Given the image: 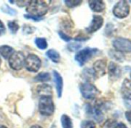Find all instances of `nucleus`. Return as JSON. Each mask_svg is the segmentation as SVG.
<instances>
[{
  "mask_svg": "<svg viewBox=\"0 0 131 128\" xmlns=\"http://www.w3.org/2000/svg\"><path fill=\"white\" fill-rule=\"evenodd\" d=\"M37 93L40 97H46L52 95V87L47 84H42L38 86Z\"/></svg>",
  "mask_w": 131,
  "mask_h": 128,
  "instance_id": "obj_16",
  "label": "nucleus"
},
{
  "mask_svg": "<svg viewBox=\"0 0 131 128\" xmlns=\"http://www.w3.org/2000/svg\"><path fill=\"white\" fill-rule=\"evenodd\" d=\"M13 52H14V49L9 46L3 45L0 46V54L6 59H9Z\"/></svg>",
  "mask_w": 131,
  "mask_h": 128,
  "instance_id": "obj_17",
  "label": "nucleus"
},
{
  "mask_svg": "<svg viewBox=\"0 0 131 128\" xmlns=\"http://www.w3.org/2000/svg\"><path fill=\"white\" fill-rule=\"evenodd\" d=\"M8 27L13 34H16V33L19 29V25L17 23L16 21H9L8 22Z\"/></svg>",
  "mask_w": 131,
  "mask_h": 128,
  "instance_id": "obj_23",
  "label": "nucleus"
},
{
  "mask_svg": "<svg viewBox=\"0 0 131 128\" xmlns=\"http://www.w3.org/2000/svg\"><path fill=\"white\" fill-rule=\"evenodd\" d=\"M30 128H42V127L40 126H38V125H34V126H32Z\"/></svg>",
  "mask_w": 131,
  "mask_h": 128,
  "instance_id": "obj_34",
  "label": "nucleus"
},
{
  "mask_svg": "<svg viewBox=\"0 0 131 128\" xmlns=\"http://www.w3.org/2000/svg\"><path fill=\"white\" fill-rule=\"evenodd\" d=\"M1 63H2V61H1V58H0V66H1Z\"/></svg>",
  "mask_w": 131,
  "mask_h": 128,
  "instance_id": "obj_36",
  "label": "nucleus"
},
{
  "mask_svg": "<svg viewBox=\"0 0 131 128\" xmlns=\"http://www.w3.org/2000/svg\"><path fill=\"white\" fill-rule=\"evenodd\" d=\"M103 24V18L100 16L94 15L93 16V19L89 25L88 27H86V30L88 33H93L96 31H98Z\"/></svg>",
  "mask_w": 131,
  "mask_h": 128,
  "instance_id": "obj_9",
  "label": "nucleus"
},
{
  "mask_svg": "<svg viewBox=\"0 0 131 128\" xmlns=\"http://www.w3.org/2000/svg\"><path fill=\"white\" fill-rule=\"evenodd\" d=\"M53 77H54V81L56 84V89L57 96L59 98L62 97V89H63V80L62 76L56 70L53 71Z\"/></svg>",
  "mask_w": 131,
  "mask_h": 128,
  "instance_id": "obj_13",
  "label": "nucleus"
},
{
  "mask_svg": "<svg viewBox=\"0 0 131 128\" xmlns=\"http://www.w3.org/2000/svg\"><path fill=\"white\" fill-rule=\"evenodd\" d=\"M98 49L96 48H90V47H86L80 51H79L76 56H75V60L78 62V64L82 67L91 59L93 58L97 52H98Z\"/></svg>",
  "mask_w": 131,
  "mask_h": 128,
  "instance_id": "obj_3",
  "label": "nucleus"
},
{
  "mask_svg": "<svg viewBox=\"0 0 131 128\" xmlns=\"http://www.w3.org/2000/svg\"><path fill=\"white\" fill-rule=\"evenodd\" d=\"M114 128H127V127L123 123H119L114 126Z\"/></svg>",
  "mask_w": 131,
  "mask_h": 128,
  "instance_id": "obj_33",
  "label": "nucleus"
},
{
  "mask_svg": "<svg viewBox=\"0 0 131 128\" xmlns=\"http://www.w3.org/2000/svg\"><path fill=\"white\" fill-rule=\"evenodd\" d=\"M61 124L62 128H73V121L71 118L67 114H63L61 116Z\"/></svg>",
  "mask_w": 131,
  "mask_h": 128,
  "instance_id": "obj_20",
  "label": "nucleus"
},
{
  "mask_svg": "<svg viewBox=\"0 0 131 128\" xmlns=\"http://www.w3.org/2000/svg\"><path fill=\"white\" fill-rule=\"evenodd\" d=\"M46 56H47V57L52 61V62H55V63H58V62H59V61H60V55H59V53L56 51V50H55V49H49V50H48L47 52H46Z\"/></svg>",
  "mask_w": 131,
  "mask_h": 128,
  "instance_id": "obj_18",
  "label": "nucleus"
},
{
  "mask_svg": "<svg viewBox=\"0 0 131 128\" xmlns=\"http://www.w3.org/2000/svg\"><path fill=\"white\" fill-rule=\"evenodd\" d=\"M125 116H126L127 121L131 124V110L126 111V112L125 113Z\"/></svg>",
  "mask_w": 131,
  "mask_h": 128,
  "instance_id": "obj_32",
  "label": "nucleus"
},
{
  "mask_svg": "<svg viewBox=\"0 0 131 128\" xmlns=\"http://www.w3.org/2000/svg\"><path fill=\"white\" fill-rule=\"evenodd\" d=\"M39 110L43 116H49L53 114L55 111V104L52 97H40L39 100Z\"/></svg>",
  "mask_w": 131,
  "mask_h": 128,
  "instance_id": "obj_2",
  "label": "nucleus"
},
{
  "mask_svg": "<svg viewBox=\"0 0 131 128\" xmlns=\"http://www.w3.org/2000/svg\"><path fill=\"white\" fill-rule=\"evenodd\" d=\"M86 111H87V113L90 116H91L93 118H94L97 122L100 123L103 120V115L101 110H99L98 108L93 107L92 106L88 105L87 108H86Z\"/></svg>",
  "mask_w": 131,
  "mask_h": 128,
  "instance_id": "obj_14",
  "label": "nucleus"
},
{
  "mask_svg": "<svg viewBox=\"0 0 131 128\" xmlns=\"http://www.w3.org/2000/svg\"><path fill=\"white\" fill-rule=\"evenodd\" d=\"M108 73L110 80H116L121 76V68L118 64L110 62L108 66Z\"/></svg>",
  "mask_w": 131,
  "mask_h": 128,
  "instance_id": "obj_10",
  "label": "nucleus"
},
{
  "mask_svg": "<svg viewBox=\"0 0 131 128\" xmlns=\"http://www.w3.org/2000/svg\"><path fill=\"white\" fill-rule=\"evenodd\" d=\"M81 47V44L80 43H78L77 41L75 42H71L67 46V49L68 50H70V52H76Z\"/></svg>",
  "mask_w": 131,
  "mask_h": 128,
  "instance_id": "obj_26",
  "label": "nucleus"
},
{
  "mask_svg": "<svg viewBox=\"0 0 131 128\" xmlns=\"http://www.w3.org/2000/svg\"><path fill=\"white\" fill-rule=\"evenodd\" d=\"M6 32V27L3 24V23L0 20V36H3Z\"/></svg>",
  "mask_w": 131,
  "mask_h": 128,
  "instance_id": "obj_31",
  "label": "nucleus"
},
{
  "mask_svg": "<svg viewBox=\"0 0 131 128\" xmlns=\"http://www.w3.org/2000/svg\"><path fill=\"white\" fill-rule=\"evenodd\" d=\"M113 46L119 52L121 53H129L131 52V40L129 39L118 37L113 39Z\"/></svg>",
  "mask_w": 131,
  "mask_h": 128,
  "instance_id": "obj_5",
  "label": "nucleus"
},
{
  "mask_svg": "<svg viewBox=\"0 0 131 128\" xmlns=\"http://www.w3.org/2000/svg\"><path fill=\"white\" fill-rule=\"evenodd\" d=\"M34 30H35V29L32 26H29V25H24L23 28V32L26 35H29V34L32 33L34 32Z\"/></svg>",
  "mask_w": 131,
  "mask_h": 128,
  "instance_id": "obj_28",
  "label": "nucleus"
},
{
  "mask_svg": "<svg viewBox=\"0 0 131 128\" xmlns=\"http://www.w3.org/2000/svg\"><path fill=\"white\" fill-rule=\"evenodd\" d=\"M130 77H131V73H130Z\"/></svg>",
  "mask_w": 131,
  "mask_h": 128,
  "instance_id": "obj_37",
  "label": "nucleus"
},
{
  "mask_svg": "<svg viewBox=\"0 0 131 128\" xmlns=\"http://www.w3.org/2000/svg\"><path fill=\"white\" fill-rule=\"evenodd\" d=\"M65 3L69 8H74L80 6L82 3V1H80V0H75V1L74 0H66Z\"/></svg>",
  "mask_w": 131,
  "mask_h": 128,
  "instance_id": "obj_25",
  "label": "nucleus"
},
{
  "mask_svg": "<svg viewBox=\"0 0 131 128\" xmlns=\"http://www.w3.org/2000/svg\"><path fill=\"white\" fill-rule=\"evenodd\" d=\"M80 90L82 96L87 100H93L100 93L98 89L93 84L88 82L82 83L80 87Z\"/></svg>",
  "mask_w": 131,
  "mask_h": 128,
  "instance_id": "obj_7",
  "label": "nucleus"
},
{
  "mask_svg": "<svg viewBox=\"0 0 131 128\" xmlns=\"http://www.w3.org/2000/svg\"><path fill=\"white\" fill-rule=\"evenodd\" d=\"M1 11L3 12L6 14L10 15V16H16L17 14L16 10H15L14 9L11 8L10 6H9L8 5L4 4L2 7H1Z\"/></svg>",
  "mask_w": 131,
  "mask_h": 128,
  "instance_id": "obj_24",
  "label": "nucleus"
},
{
  "mask_svg": "<svg viewBox=\"0 0 131 128\" xmlns=\"http://www.w3.org/2000/svg\"><path fill=\"white\" fill-rule=\"evenodd\" d=\"M83 79H85L86 80V82L90 83V81L95 80L96 78L93 69H90V68H86L83 71V74H82Z\"/></svg>",
  "mask_w": 131,
  "mask_h": 128,
  "instance_id": "obj_19",
  "label": "nucleus"
},
{
  "mask_svg": "<svg viewBox=\"0 0 131 128\" xmlns=\"http://www.w3.org/2000/svg\"><path fill=\"white\" fill-rule=\"evenodd\" d=\"M49 10V6L46 2L41 1V0H33V1H29L28 6H26V12L28 15L42 18Z\"/></svg>",
  "mask_w": 131,
  "mask_h": 128,
  "instance_id": "obj_1",
  "label": "nucleus"
},
{
  "mask_svg": "<svg viewBox=\"0 0 131 128\" xmlns=\"http://www.w3.org/2000/svg\"><path fill=\"white\" fill-rule=\"evenodd\" d=\"M58 34H59V37L62 39V40H64L65 42H70L71 40H72V37H70V36H68V35H67V34H65L63 32H62V31H59L58 32Z\"/></svg>",
  "mask_w": 131,
  "mask_h": 128,
  "instance_id": "obj_29",
  "label": "nucleus"
},
{
  "mask_svg": "<svg viewBox=\"0 0 131 128\" xmlns=\"http://www.w3.org/2000/svg\"><path fill=\"white\" fill-rule=\"evenodd\" d=\"M121 96L123 99L131 100V81L128 79H125L122 83L120 89Z\"/></svg>",
  "mask_w": 131,
  "mask_h": 128,
  "instance_id": "obj_12",
  "label": "nucleus"
},
{
  "mask_svg": "<svg viewBox=\"0 0 131 128\" xmlns=\"http://www.w3.org/2000/svg\"><path fill=\"white\" fill-rule=\"evenodd\" d=\"M130 11L129 5L126 1L118 2L113 9V14L118 19H124L129 14Z\"/></svg>",
  "mask_w": 131,
  "mask_h": 128,
  "instance_id": "obj_8",
  "label": "nucleus"
},
{
  "mask_svg": "<svg viewBox=\"0 0 131 128\" xmlns=\"http://www.w3.org/2000/svg\"><path fill=\"white\" fill-rule=\"evenodd\" d=\"M25 59L26 57L22 52H14L9 58V64L13 70L19 71L24 66Z\"/></svg>",
  "mask_w": 131,
  "mask_h": 128,
  "instance_id": "obj_6",
  "label": "nucleus"
},
{
  "mask_svg": "<svg viewBox=\"0 0 131 128\" xmlns=\"http://www.w3.org/2000/svg\"><path fill=\"white\" fill-rule=\"evenodd\" d=\"M24 17L27 19H32V20H34V21H41L43 19V18H39V17H35V16H29V15H24Z\"/></svg>",
  "mask_w": 131,
  "mask_h": 128,
  "instance_id": "obj_30",
  "label": "nucleus"
},
{
  "mask_svg": "<svg viewBox=\"0 0 131 128\" xmlns=\"http://www.w3.org/2000/svg\"><path fill=\"white\" fill-rule=\"evenodd\" d=\"M42 65V61L40 58L33 53H29L25 59L24 66L26 69L32 73H36L39 70Z\"/></svg>",
  "mask_w": 131,
  "mask_h": 128,
  "instance_id": "obj_4",
  "label": "nucleus"
},
{
  "mask_svg": "<svg viewBox=\"0 0 131 128\" xmlns=\"http://www.w3.org/2000/svg\"><path fill=\"white\" fill-rule=\"evenodd\" d=\"M51 80V76L49 73L47 72H42V73H39L34 79V80L36 82H42V83H44V82H48Z\"/></svg>",
  "mask_w": 131,
  "mask_h": 128,
  "instance_id": "obj_21",
  "label": "nucleus"
},
{
  "mask_svg": "<svg viewBox=\"0 0 131 128\" xmlns=\"http://www.w3.org/2000/svg\"><path fill=\"white\" fill-rule=\"evenodd\" d=\"M35 44L36 45V46L39 49H46L48 46V43L47 41L45 38H36L35 39Z\"/></svg>",
  "mask_w": 131,
  "mask_h": 128,
  "instance_id": "obj_22",
  "label": "nucleus"
},
{
  "mask_svg": "<svg viewBox=\"0 0 131 128\" xmlns=\"http://www.w3.org/2000/svg\"><path fill=\"white\" fill-rule=\"evenodd\" d=\"M81 128H96V123L92 120H83L81 123Z\"/></svg>",
  "mask_w": 131,
  "mask_h": 128,
  "instance_id": "obj_27",
  "label": "nucleus"
},
{
  "mask_svg": "<svg viewBox=\"0 0 131 128\" xmlns=\"http://www.w3.org/2000/svg\"><path fill=\"white\" fill-rule=\"evenodd\" d=\"M0 128H7L6 126H3V125H1V126H0Z\"/></svg>",
  "mask_w": 131,
  "mask_h": 128,
  "instance_id": "obj_35",
  "label": "nucleus"
},
{
  "mask_svg": "<svg viewBox=\"0 0 131 128\" xmlns=\"http://www.w3.org/2000/svg\"><path fill=\"white\" fill-rule=\"evenodd\" d=\"M106 62L105 60H103V59L97 60L93 64V67L92 69L96 78L104 76L106 74Z\"/></svg>",
  "mask_w": 131,
  "mask_h": 128,
  "instance_id": "obj_11",
  "label": "nucleus"
},
{
  "mask_svg": "<svg viewBox=\"0 0 131 128\" xmlns=\"http://www.w3.org/2000/svg\"><path fill=\"white\" fill-rule=\"evenodd\" d=\"M88 3H89L90 8L93 12L100 13V12H103L106 8V5L104 2L100 1V0H93V1L91 0V1L88 2Z\"/></svg>",
  "mask_w": 131,
  "mask_h": 128,
  "instance_id": "obj_15",
  "label": "nucleus"
}]
</instances>
